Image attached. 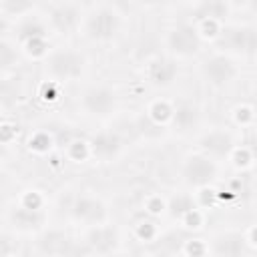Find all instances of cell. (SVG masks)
<instances>
[{
	"mask_svg": "<svg viewBox=\"0 0 257 257\" xmlns=\"http://www.w3.org/2000/svg\"><path fill=\"white\" fill-rule=\"evenodd\" d=\"M227 12H229V6L225 0H203L195 10V14L201 20H219L227 16Z\"/></svg>",
	"mask_w": 257,
	"mask_h": 257,
	"instance_id": "obj_16",
	"label": "cell"
},
{
	"mask_svg": "<svg viewBox=\"0 0 257 257\" xmlns=\"http://www.w3.org/2000/svg\"><path fill=\"white\" fill-rule=\"evenodd\" d=\"M16 64V50L12 48L10 42L0 40V70H6Z\"/></svg>",
	"mask_w": 257,
	"mask_h": 257,
	"instance_id": "obj_21",
	"label": "cell"
},
{
	"mask_svg": "<svg viewBox=\"0 0 257 257\" xmlns=\"http://www.w3.org/2000/svg\"><path fill=\"white\" fill-rule=\"evenodd\" d=\"M203 74L211 84L223 86V84H229L237 76V66L229 56L215 54L203 62Z\"/></svg>",
	"mask_w": 257,
	"mask_h": 257,
	"instance_id": "obj_5",
	"label": "cell"
},
{
	"mask_svg": "<svg viewBox=\"0 0 257 257\" xmlns=\"http://www.w3.org/2000/svg\"><path fill=\"white\" fill-rule=\"evenodd\" d=\"M82 108L96 116H106L116 104V96L108 86H90L82 94Z\"/></svg>",
	"mask_w": 257,
	"mask_h": 257,
	"instance_id": "obj_6",
	"label": "cell"
},
{
	"mask_svg": "<svg viewBox=\"0 0 257 257\" xmlns=\"http://www.w3.org/2000/svg\"><path fill=\"white\" fill-rule=\"evenodd\" d=\"M173 118H175V124L181 128V131H189L193 128L197 122H199V110L193 106V104H179L173 112Z\"/></svg>",
	"mask_w": 257,
	"mask_h": 257,
	"instance_id": "obj_17",
	"label": "cell"
},
{
	"mask_svg": "<svg viewBox=\"0 0 257 257\" xmlns=\"http://www.w3.org/2000/svg\"><path fill=\"white\" fill-rule=\"evenodd\" d=\"M34 6V0H2V10L8 14H24Z\"/></svg>",
	"mask_w": 257,
	"mask_h": 257,
	"instance_id": "obj_22",
	"label": "cell"
},
{
	"mask_svg": "<svg viewBox=\"0 0 257 257\" xmlns=\"http://www.w3.org/2000/svg\"><path fill=\"white\" fill-rule=\"evenodd\" d=\"M86 243L96 253H108V251H114L116 249L118 235H116V231L112 227H94V229L88 231Z\"/></svg>",
	"mask_w": 257,
	"mask_h": 257,
	"instance_id": "obj_9",
	"label": "cell"
},
{
	"mask_svg": "<svg viewBox=\"0 0 257 257\" xmlns=\"http://www.w3.org/2000/svg\"><path fill=\"white\" fill-rule=\"evenodd\" d=\"M78 22V10L72 4H60L50 12V24L58 32H68Z\"/></svg>",
	"mask_w": 257,
	"mask_h": 257,
	"instance_id": "obj_12",
	"label": "cell"
},
{
	"mask_svg": "<svg viewBox=\"0 0 257 257\" xmlns=\"http://www.w3.org/2000/svg\"><path fill=\"white\" fill-rule=\"evenodd\" d=\"M221 44L229 50L241 52V54H253L255 50V30L251 26H231L223 30Z\"/></svg>",
	"mask_w": 257,
	"mask_h": 257,
	"instance_id": "obj_7",
	"label": "cell"
},
{
	"mask_svg": "<svg viewBox=\"0 0 257 257\" xmlns=\"http://www.w3.org/2000/svg\"><path fill=\"white\" fill-rule=\"evenodd\" d=\"M46 70L56 78H76L84 70V56L74 50H56L48 56Z\"/></svg>",
	"mask_w": 257,
	"mask_h": 257,
	"instance_id": "obj_1",
	"label": "cell"
},
{
	"mask_svg": "<svg viewBox=\"0 0 257 257\" xmlns=\"http://www.w3.org/2000/svg\"><path fill=\"white\" fill-rule=\"evenodd\" d=\"M243 251V239L239 235H225L215 241L217 255H239Z\"/></svg>",
	"mask_w": 257,
	"mask_h": 257,
	"instance_id": "obj_18",
	"label": "cell"
},
{
	"mask_svg": "<svg viewBox=\"0 0 257 257\" xmlns=\"http://www.w3.org/2000/svg\"><path fill=\"white\" fill-rule=\"evenodd\" d=\"M72 215L84 223H102L106 219V207L102 201L92 197H78L72 205Z\"/></svg>",
	"mask_w": 257,
	"mask_h": 257,
	"instance_id": "obj_8",
	"label": "cell"
},
{
	"mask_svg": "<svg viewBox=\"0 0 257 257\" xmlns=\"http://www.w3.org/2000/svg\"><path fill=\"white\" fill-rule=\"evenodd\" d=\"M10 219H12V223H14L18 229H24V231L36 229V227L42 223V215L38 213V209H30V207L14 209V211L10 213Z\"/></svg>",
	"mask_w": 257,
	"mask_h": 257,
	"instance_id": "obj_14",
	"label": "cell"
},
{
	"mask_svg": "<svg viewBox=\"0 0 257 257\" xmlns=\"http://www.w3.org/2000/svg\"><path fill=\"white\" fill-rule=\"evenodd\" d=\"M10 253H16V245L8 235L0 233V255H10Z\"/></svg>",
	"mask_w": 257,
	"mask_h": 257,
	"instance_id": "obj_23",
	"label": "cell"
},
{
	"mask_svg": "<svg viewBox=\"0 0 257 257\" xmlns=\"http://www.w3.org/2000/svg\"><path fill=\"white\" fill-rule=\"evenodd\" d=\"M183 177L193 187H205L217 177V165L203 155H193L183 165Z\"/></svg>",
	"mask_w": 257,
	"mask_h": 257,
	"instance_id": "obj_3",
	"label": "cell"
},
{
	"mask_svg": "<svg viewBox=\"0 0 257 257\" xmlns=\"http://www.w3.org/2000/svg\"><path fill=\"white\" fill-rule=\"evenodd\" d=\"M118 26H120V20H118V14L114 10L98 8L86 20V34L94 40H108L116 34Z\"/></svg>",
	"mask_w": 257,
	"mask_h": 257,
	"instance_id": "obj_2",
	"label": "cell"
},
{
	"mask_svg": "<svg viewBox=\"0 0 257 257\" xmlns=\"http://www.w3.org/2000/svg\"><path fill=\"white\" fill-rule=\"evenodd\" d=\"M147 76L153 84L157 86H167L173 82V78L177 76V64L169 58H155L149 62L147 68Z\"/></svg>",
	"mask_w": 257,
	"mask_h": 257,
	"instance_id": "obj_10",
	"label": "cell"
},
{
	"mask_svg": "<svg viewBox=\"0 0 257 257\" xmlns=\"http://www.w3.org/2000/svg\"><path fill=\"white\" fill-rule=\"evenodd\" d=\"M70 243L68 237H64L62 233H46L38 245H40V251L42 253H48V255H58V253H70Z\"/></svg>",
	"mask_w": 257,
	"mask_h": 257,
	"instance_id": "obj_15",
	"label": "cell"
},
{
	"mask_svg": "<svg viewBox=\"0 0 257 257\" xmlns=\"http://www.w3.org/2000/svg\"><path fill=\"white\" fill-rule=\"evenodd\" d=\"M139 233H141L143 237H151V235H153V227H151L149 223H145V227H141Z\"/></svg>",
	"mask_w": 257,
	"mask_h": 257,
	"instance_id": "obj_25",
	"label": "cell"
},
{
	"mask_svg": "<svg viewBox=\"0 0 257 257\" xmlns=\"http://www.w3.org/2000/svg\"><path fill=\"white\" fill-rule=\"evenodd\" d=\"M145 2H149V4H163V2H167V0H145Z\"/></svg>",
	"mask_w": 257,
	"mask_h": 257,
	"instance_id": "obj_26",
	"label": "cell"
},
{
	"mask_svg": "<svg viewBox=\"0 0 257 257\" xmlns=\"http://www.w3.org/2000/svg\"><path fill=\"white\" fill-rule=\"evenodd\" d=\"M169 209H171V213H173L175 217H185V215H189V211L195 209V205H193L191 197L181 195V197H175V199L171 201Z\"/></svg>",
	"mask_w": 257,
	"mask_h": 257,
	"instance_id": "obj_20",
	"label": "cell"
},
{
	"mask_svg": "<svg viewBox=\"0 0 257 257\" xmlns=\"http://www.w3.org/2000/svg\"><path fill=\"white\" fill-rule=\"evenodd\" d=\"M18 36L22 40H30V38H44V26L36 20H28L18 28Z\"/></svg>",
	"mask_w": 257,
	"mask_h": 257,
	"instance_id": "obj_19",
	"label": "cell"
},
{
	"mask_svg": "<svg viewBox=\"0 0 257 257\" xmlns=\"http://www.w3.org/2000/svg\"><path fill=\"white\" fill-rule=\"evenodd\" d=\"M167 44H169L171 52H175L179 56H191V54H195L199 50L201 38H199V32L195 30V26H191V24H179V26H175L169 32Z\"/></svg>",
	"mask_w": 257,
	"mask_h": 257,
	"instance_id": "obj_4",
	"label": "cell"
},
{
	"mask_svg": "<svg viewBox=\"0 0 257 257\" xmlns=\"http://www.w3.org/2000/svg\"><path fill=\"white\" fill-rule=\"evenodd\" d=\"M90 145H92L94 155H98V157H102V159L114 157V155L120 151V147H122L120 139H118L116 135H112V133H98V135L92 139Z\"/></svg>",
	"mask_w": 257,
	"mask_h": 257,
	"instance_id": "obj_13",
	"label": "cell"
},
{
	"mask_svg": "<svg viewBox=\"0 0 257 257\" xmlns=\"http://www.w3.org/2000/svg\"><path fill=\"white\" fill-rule=\"evenodd\" d=\"M201 147H203L207 153L215 155V157H225V155L233 149V139H231V135L225 133V131H213V133H209V135L203 137Z\"/></svg>",
	"mask_w": 257,
	"mask_h": 257,
	"instance_id": "obj_11",
	"label": "cell"
},
{
	"mask_svg": "<svg viewBox=\"0 0 257 257\" xmlns=\"http://www.w3.org/2000/svg\"><path fill=\"white\" fill-rule=\"evenodd\" d=\"M153 112H155L157 118H167V116H171L173 110L163 102V104H155V106H153Z\"/></svg>",
	"mask_w": 257,
	"mask_h": 257,
	"instance_id": "obj_24",
	"label": "cell"
}]
</instances>
